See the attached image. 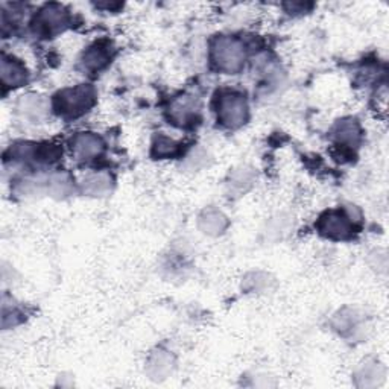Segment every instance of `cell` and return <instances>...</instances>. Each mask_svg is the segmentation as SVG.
<instances>
[{"label":"cell","mask_w":389,"mask_h":389,"mask_svg":"<svg viewBox=\"0 0 389 389\" xmlns=\"http://www.w3.org/2000/svg\"><path fill=\"white\" fill-rule=\"evenodd\" d=\"M212 58L214 66L224 73L241 72L245 62V50L242 43L231 37H219L213 41Z\"/></svg>","instance_id":"obj_1"},{"label":"cell","mask_w":389,"mask_h":389,"mask_svg":"<svg viewBox=\"0 0 389 389\" xmlns=\"http://www.w3.org/2000/svg\"><path fill=\"white\" fill-rule=\"evenodd\" d=\"M94 99L96 93L90 85H77V87L66 89L57 94L55 108L64 117H80L94 105Z\"/></svg>","instance_id":"obj_2"},{"label":"cell","mask_w":389,"mask_h":389,"mask_svg":"<svg viewBox=\"0 0 389 389\" xmlns=\"http://www.w3.org/2000/svg\"><path fill=\"white\" fill-rule=\"evenodd\" d=\"M248 117V104L239 93L226 92L218 101V119L226 128H239Z\"/></svg>","instance_id":"obj_3"},{"label":"cell","mask_w":389,"mask_h":389,"mask_svg":"<svg viewBox=\"0 0 389 389\" xmlns=\"http://www.w3.org/2000/svg\"><path fill=\"white\" fill-rule=\"evenodd\" d=\"M69 25V14L61 5H48L40 11L35 20V29L41 35H55Z\"/></svg>","instance_id":"obj_4"},{"label":"cell","mask_w":389,"mask_h":389,"mask_svg":"<svg viewBox=\"0 0 389 389\" xmlns=\"http://www.w3.org/2000/svg\"><path fill=\"white\" fill-rule=\"evenodd\" d=\"M199 99L193 94H182L178 96L177 99L170 104L169 114L172 121L180 125H189L194 121H198L199 117Z\"/></svg>","instance_id":"obj_5"},{"label":"cell","mask_w":389,"mask_h":389,"mask_svg":"<svg viewBox=\"0 0 389 389\" xmlns=\"http://www.w3.org/2000/svg\"><path fill=\"white\" fill-rule=\"evenodd\" d=\"M18 114L32 124H40L49 116V102L40 94L29 93L20 97L17 104Z\"/></svg>","instance_id":"obj_6"},{"label":"cell","mask_w":389,"mask_h":389,"mask_svg":"<svg viewBox=\"0 0 389 389\" xmlns=\"http://www.w3.org/2000/svg\"><path fill=\"white\" fill-rule=\"evenodd\" d=\"M318 230L332 239H345L351 233V224L345 214L339 212H329L321 216Z\"/></svg>","instance_id":"obj_7"},{"label":"cell","mask_w":389,"mask_h":389,"mask_svg":"<svg viewBox=\"0 0 389 389\" xmlns=\"http://www.w3.org/2000/svg\"><path fill=\"white\" fill-rule=\"evenodd\" d=\"M175 361L172 354L165 350H157L149 356L146 362V374L150 380L163 382L174 371Z\"/></svg>","instance_id":"obj_8"},{"label":"cell","mask_w":389,"mask_h":389,"mask_svg":"<svg viewBox=\"0 0 389 389\" xmlns=\"http://www.w3.org/2000/svg\"><path fill=\"white\" fill-rule=\"evenodd\" d=\"M0 77H2V82L5 87L16 89L26 82L28 72L20 61H17L13 57L4 55L2 62H0Z\"/></svg>","instance_id":"obj_9"},{"label":"cell","mask_w":389,"mask_h":389,"mask_svg":"<svg viewBox=\"0 0 389 389\" xmlns=\"http://www.w3.org/2000/svg\"><path fill=\"white\" fill-rule=\"evenodd\" d=\"M226 226H229V219L218 209H205L198 218V229L210 237L221 236L226 230Z\"/></svg>","instance_id":"obj_10"},{"label":"cell","mask_w":389,"mask_h":389,"mask_svg":"<svg viewBox=\"0 0 389 389\" xmlns=\"http://www.w3.org/2000/svg\"><path fill=\"white\" fill-rule=\"evenodd\" d=\"M73 154L80 160H90L96 155H99L104 149L102 140L92 134V133H82L73 138Z\"/></svg>","instance_id":"obj_11"},{"label":"cell","mask_w":389,"mask_h":389,"mask_svg":"<svg viewBox=\"0 0 389 389\" xmlns=\"http://www.w3.org/2000/svg\"><path fill=\"white\" fill-rule=\"evenodd\" d=\"M81 187L82 192L87 193L89 197L102 198L111 192L113 180L108 174H104V172H99V174H90L82 180Z\"/></svg>","instance_id":"obj_12"},{"label":"cell","mask_w":389,"mask_h":389,"mask_svg":"<svg viewBox=\"0 0 389 389\" xmlns=\"http://www.w3.org/2000/svg\"><path fill=\"white\" fill-rule=\"evenodd\" d=\"M385 368L377 362H366L356 373V383L359 388L379 386L385 379Z\"/></svg>","instance_id":"obj_13"},{"label":"cell","mask_w":389,"mask_h":389,"mask_svg":"<svg viewBox=\"0 0 389 389\" xmlns=\"http://www.w3.org/2000/svg\"><path fill=\"white\" fill-rule=\"evenodd\" d=\"M110 46L104 45V43H96L94 46H92L84 53V67L90 72L101 70L104 66H106V62L110 61Z\"/></svg>","instance_id":"obj_14"},{"label":"cell","mask_w":389,"mask_h":389,"mask_svg":"<svg viewBox=\"0 0 389 389\" xmlns=\"http://www.w3.org/2000/svg\"><path fill=\"white\" fill-rule=\"evenodd\" d=\"M334 137H336L338 142L345 145H358L361 138V128L356 121L347 119V121H342L334 128Z\"/></svg>","instance_id":"obj_15"},{"label":"cell","mask_w":389,"mask_h":389,"mask_svg":"<svg viewBox=\"0 0 389 389\" xmlns=\"http://www.w3.org/2000/svg\"><path fill=\"white\" fill-rule=\"evenodd\" d=\"M256 181V174L254 170L250 168H237L234 169L230 178H229V186L234 192H245L253 186V182Z\"/></svg>","instance_id":"obj_16"},{"label":"cell","mask_w":389,"mask_h":389,"mask_svg":"<svg viewBox=\"0 0 389 389\" xmlns=\"http://www.w3.org/2000/svg\"><path fill=\"white\" fill-rule=\"evenodd\" d=\"M274 280L271 275L265 273H251L243 278V287L250 292H265L266 289L271 287Z\"/></svg>","instance_id":"obj_17"},{"label":"cell","mask_w":389,"mask_h":389,"mask_svg":"<svg viewBox=\"0 0 389 389\" xmlns=\"http://www.w3.org/2000/svg\"><path fill=\"white\" fill-rule=\"evenodd\" d=\"M70 180L66 174H55L48 178V193L50 197L62 198L70 192Z\"/></svg>","instance_id":"obj_18"},{"label":"cell","mask_w":389,"mask_h":389,"mask_svg":"<svg viewBox=\"0 0 389 389\" xmlns=\"http://www.w3.org/2000/svg\"><path fill=\"white\" fill-rule=\"evenodd\" d=\"M358 319L359 318H358V315H356V312H353L351 309H344L332 319V326L336 332L345 333V332L351 330L353 327H356Z\"/></svg>","instance_id":"obj_19"},{"label":"cell","mask_w":389,"mask_h":389,"mask_svg":"<svg viewBox=\"0 0 389 389\" xmlns=\"http://www.w3.org/2000/svg\"><path fill=\"white\" fill-rule=\"evenodd\" d=\"M209 153L202 148H197L193 149L192 153L186 157V161H185V166L189 169V170H199L202 168L207 166L209 163Z\"/></svg>","instance_id":"obj_20"},{"label":"cell","mask_w":389,"mask_h":389,"mask_svg":"<svg viewBox=\"0 0 389 389\" xmlns=\"http://www.w3.org/2000/svg\"><path fill=\"white\" fill-rule=\"evenodd\" d=\"M178 149V145L175 140H172L165 136H158L155 138L154 143V155L157 157H169L172 154H175Z\"/></svg>","instance_id":"obj_21"},{"label":"cell","mask_w":389,"mask_h":389,"mask_svg":"<svg viewBox=\"0 0 389 389\" xmlns=\"http://www.w3.org/2000/svg\"><path fill=\"white\" fill-rule=\"evenodd\" d=\"M370 263L373 268H376L377 271L380 273H386V268H388V257H386V253L385 251H374L370 254Z\"/></svg>","instance_id":"obj_22"},{"label":"cell","mask_w":389,"mask_h":389,"mask_svg":"<svg viewBox=\"0 0 389 389\" xmlns=\"http://www.w3.org/2000/svg\"><path fill=\"white\" fill-rule=\"evenodd\" d=\"M289 222L283 218V216H278V218H274L269 224V230L268 234H275V236H282L289 230Z\"/></svg>","instance_id":"obj_23"}]
</instances>
